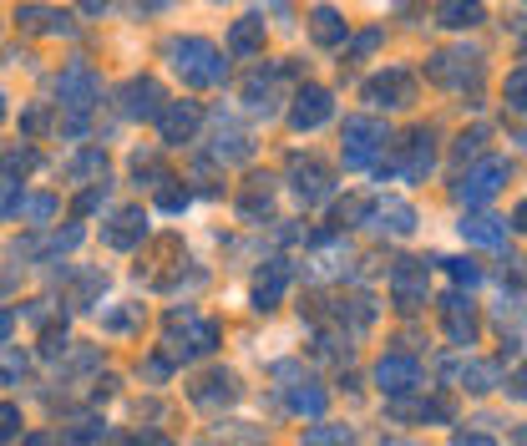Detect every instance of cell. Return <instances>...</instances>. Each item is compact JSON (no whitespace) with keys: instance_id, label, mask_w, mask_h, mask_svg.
<instances>
[{"instance_id":"obj_1","label":"cell","mask_w":527,"mask_h":446,"mask_svg":"<svg viewBox=\"0 0 527 446\" xmlns=\"http://www.w3.org/2000/svg\"><path fill=\"white\" fill-rule=\"evenodd\" d=\"M168 66L183 77V87H223L229 77V61L223 51L203 36H183V41H168Z\"/></svg>"},{"instance_id":"obj_2","label":"cell","mask_w":527,"mask_h":446,"mask_svg":"<svg viewBox=\"0 0 527 446\" xmlns=\"http://www.w3.org/2000/svg\"><path fill=\"white\" fill-rule=\"evenodd\" d=\"M218 340H223L218 320H208L198 310H173L168 315V355L173 360H203V355L218 350Z\"/></svg>"},{"instance_id":"obj_3","label":"cell","mask_w":527,"mask_h":446,"mask_svg":"<svg viewBox=\"0 0 527 446\" xmlns=\"http://www.w3.org/2000/svg\"><path fill=\"white\" fill-rule=\"evenodd\" d=\"M386 142H391V127L386 122H375V117H345V168L360 173V168H375L386 153Z\"/></svg>"},{"instance_id":"obj_4","label":"cell","mask_w":527,"mask_h":446,"mask_svg":"<svg viewBox=\"0 0 527 446\" xmlns=\"http://www.w3.org/2000/svg\"><path fill=\"white\" fill-rule=\"evenodd\" d=\"M507 178H512V163H507V158H482V163H472V168L462 173V183H457V203L482 208V203H492V198L507 188Z\"/></svg>"},{"instance_id":"obj_5","label":"cell","mask_w":527,"mask_h":446,"mask_svg":"<svg viewBox=\"0 0 527 446\" xmlns=\"http://www.w3.org/2000/svg\"><path fill=\"white\" fill-rule=\"evenodd\" d=\"M426 77L436 82V87H446V92H467V87H477L482 82V56L472 51H441V56H431L426 61Z\"/></svg>"},{"instance_id":"obj_6","label":"cell","mask_w":527,"mask_h":446,"mask_svg":"<svg viewBox=\"0 0 527 446\" xmlns=\"http://www.w3.org/2000/svg\"><path fill=\"white\" fill-rule=\"evenodd\" d=\"M365 102H370L375 112L411 107V102H416V77H411V71H401V66H391V71H381V77L365 82Z\"/></svg>"},{"instance_id":"obj_7","label":"cell","mask_w":527,"mask_h":446,"mask_svg":"<svg viewBox=\"0 0 527 446\" xmlns=\"http://www.w3.org/2000/svg\"><path fill=\"white\" fill-rule=\"evenodd\" d=\"M153 122H158L163 147H183V142L198 137V127H203V107H198V102H163V112H158Z\"/></svg>"},{"instance_id":"obj_8","label":"cell","mask_w":527,"mask_h":446,"mask_svg":"<svg viewBox=\"0 0 527 446\" xmlns=\"http://www.w3.org/2000/svg\"><path fill=\"white\" fill-rule=\"evenodd\" d=\"M335 117V97L325 92V87H315V82H305L294 92V107H289V127L294 132H315V127H325Z\"/></svg>"},{"instance_id":"obj_9","label":"cell","mask_w":527,"mask_h":446,"mask_svg":"<svg viewBox=\"0 0 527 446\" xmlns=\"http://www.w3.org/2000/svg\"><path fill=\"white\" fill-rule=\"evenodd\" d=\"M289 188H294V198L305 203V208H315V203H325V198L335 193V178H330V168H325L320 158H294Z\"/></svg>"},{"instance_id":"obj_10","label":"cell","mask_w":527,"mask_h":446,"mask_svg":"<svg viewBox=\"0 0 527 446\" xmlns=\"http://www.w3.org/2000/svg\"><path fill=\"white\" fill-rule=\"evenodd\" d=\"M56 97H61V107L66 112H87L97 97H102V82H97V71L92 66H66L61 71V82H56Z\"/></svg>"},{"instance_id":"obj_11","label":"cell","mask_w":527,"mask_h":446,"mask_svg":"<svg viewBox=\"0 0 527 446\" xmlns=\"http://www.w3.org/2000/svg\"><path fill=\"white\" fill-rule=\"evenodd\" d=\"M163 87L153 82V77H132L122 92H117V107H122V117H132V122H153L158 112H163Z\"/></svg>"},{"instance_id":"obj_12","label":"cell","mask_w":527,"mask_h":446,"mask_svg":"<svg viewBox=\"0 0 527 446\" xmlns=\"http://www.w3.org/2000/svg\"><path fill=\"white\" fill-rule=\"evenodd\" d=\"M284 77H294L289 61L274 66V71H254V77L244 82V107H249L254 117H274V112H279V82H284Z\"/></svg>"},{"instance_id":"obj_13","label":"cell","mask_w":527,"mask_h":446,"mask_svg":"<svg viewBox=\"0 0 527 446\" xmlns=\"http://www.w3.org/2000/svg\"><path fill=\"white\" fill-rule=\"evenodd\" d=\"M391 300L406 315L426 305V264L421 259H396V269H391Z\"/></svg>"},{"instance_id":"obj_14","label":"cell","mask_w":527,"mask_h":446,"mask_svg":"<svg viewBox=\"0 0 527 446\" xmlns=\"http://www.w3.org/2000/svg\"><path fill=\"white\" fill-rule=\"evenodd\" d=\"M441 325H446V340L451 345H477V305L467 300V294H446V300H441Z\"/></svg>"},{"instance_id":"obj_15","label":"cell","mask_w":527,"mask_h":446,"mask_svg":"<svg viewBox=\"0 0 527 446\" xmlns=\"http://www.w3.org/2000/svg\"><path fill=\"white\" fill-rule=\"evenodd\" d=\"M289 279H294V264H289V259H269V264L254 274V310H259V315L279 310V300H284Z\"/></svg>"},{"instance_id":"obj_16","label":"cell","mask_w":527,"mask_h":446,"mask_svg":"<svg viewBox=\"0 0 527 446\" xmlns=\"http://www.w3.org/2000/svg\"><path fill=\"white\" fill-rule=\"evenodd\" d=\"M375 386H381L386 396H411L421 386V365L411 355H381V365H375Z\"/></svg>"},{"instance_id":"obj_17","label":"cell","mask_w":527,"mask_h":446,"mask_svg":"<svg viewBox=\"0 0 527 446\" xmlns=\"http://www.w3.org/2000/svg\"><path fill=\"white\" fill-rule=\"evenodd\" d=\"M142 239H147V213L142 208H117L102 223V244L107 249H137Z\"/></svg>"},{"instance_id":"obj_18","label":"cell","mask_w":527,"mask_h":446,"mask_svg":"<svg viewBox=\"0 0 527 446\" xmlns=\"http://www.w3.org/2000/svg\"><path fill=\"white\" fill-rule=\"evenodd\" d=\"M188 396H193V406H203V411L234 406V401H239V376H234V370H208V376H203Z\"/></svg>"},{"instance_id":"obj_19","label":"cell","mask_w":527,"mask_h":446,"mask_svg":"<svg viewBox=\"0 0 527 446\" xmlns=\"http://www.w3.org/2000/svg\"><path fill=\"white\" fill-rule=\"evenodd\" d=\"M360 218H370L381 234H396V239H406L411 229H416V208L411 203H401V198H386V203H375V208H365Z\"/></svg>"},{"instance_id":"obj_20","label":"cell","mask_w":527,"mask_h":446,"mask_svg":"<svg viewBox=\"0 0 527 446\" xmlns=\"http://www.w3.org/2000/svg\"><path fill=\"white\" fill-rule=\"evenodd\" d=\"M345 36H350V26H345V16H340L335 6H315V11H310V41H315V46L335 51V46H345Z\"/></svg>"},{"instance_id":"obj_21","label":"cell","mask_w":527,"mask_h":446,"mask_svg":"<svg viewBox=\"0 0 527 446\" xmlns=\"http://www.w3.org/2000/svg\"><path fill=\"white\" fill-rule=\"evenodd\" d=\"M482 21H487L482 0H441V6H436V26H446V31H472Z\"/></svg>"},{"instance_id":"obj_22","label":"cell","mask_w":527,"mask_h":446,"mask_svg":"<svg viewBox=\"0 0 527 446\" xmlns=\"http://www.w3.org/2000/svg\"><path fill=\"white\" fill-rule=\"evenodd\" d=\"M431 163H436V147H431V132L421 127V132L406 142V163H401V178H406V183H421V178L431 173Z\"/></svg>"},{"instance_id":"obj_23","label":"cell","mask_w":527,"mask_h":446,"mask_svg":"<svg viewBox=\"0 0 527 446\" xmlns=\"http://www.w3.org/2000/svg\"><path fill=\"white\" fill-rule=\"evenodd\" d=\"M457 229H462V239H467V244H482V249H502V244H507V223H502V218H487V213L462 218Z\"/></svg>"},{"instance_id":"obj_24","label":"cell","mask_w":527,"mask_h":446,"mask_svg":"<svg viewBox=\"0 0 527 446\" xmlns=\"http://www.w3.org/2000/svg\"><path fill=\"white\" fill-rule=\"evenodd\" d=\"M16 21H21V31H41V36H77V26H71V16H61V11H46V6H26Z\"/></svg>"},{"instance_id":"obj_25","label":"cell","mask_w":527,"mask_h":446,"mask_svg":"<svg viewBox=\"0 0 527 446\" xmlns=\"http://www.w3.org/2000/svg\"><path fill=\"white\" fill-rule=\"evenodd\" d=\"M229 51L234 56H259L264 51V21L259 16H239L229 26Z\"/></svg>"},{"instance_id":"obj_26","label":"cell","mask_w":527,"mask_h":446,"mask_svg":"<svg viewBox=\"0 0 527 446\" xmlns=\"http://www.w3.org/2000/svg\"><path fill=\"white\" fill-rule=\"evenodd\" d=\"M269 208H274V178H254L244 188V198H239V218L259 223V218H269Z\"/></svg>"},{"instance_id":"obj_27","label":"cell","mask_w":527,"mask_h":446,"mask_svg":"<svg viewBox=\"0 0 527 446\" xmlns=\"http://www.w3.org/2000/svg\"><path fill=\"white\" fill-rule=\"evenodd\" d=\"M102 173H107V153H102V147H87V153H77V158H71V168H66L71 183H92Z\"/></svg>"},{"instance_id":"obj_28","label":"cell","mask_w":527,"mask_h":446,"mask_svg":"<svg viewBox=\"0 0 527 446\" xmlns=\"http://www.w3.org/2000/svg\"><path fill=\"white\" fill-rule=\"evenodd\" d=\"M492 386H497V365H492V360H467V365H462V391L487 396Z\"/></svg>"},{"instance_id":"obj_29","label":"cell","mask_w":527,"mask_h":446,"mask_svg":"<svg viewBox=\"0 0 527 446\" xmlns=\"http://www.w3.org/2000/svg\"><path fill=\"white\" fill-rule=\"evenodd\" d=\"M289 411H299V416H325V391L320 386H294L289 391Z\"/></svg>"},{"instance_id":"obj_30","label":"cell","mask_w":527,"mask_h":446,"mask_svg":"<svg viewBox=\"0 0 527 446\" xmlns=\"http://www.w3.org/2000/svg\"><path fill=\"white\" fill-rule=\"evenodd\" d=\"M102 294H107V274L87 269L82 284H77V294H71V305H77V310H92V300H102Z\"/></svg>"},{"instance_id":"obj_31","label":"cell","mask_w":527,"mask_h":446,"mask_svg":"<svg viewBox=\"0 0 527 446\" xmlns=\"http://www.w3.org/2000/svg\"><path fill=\"white\" fill-rule=\"evenodd\" d=\"M102 330H112V335H132V330H142V305H127V310L102 315Z\"/></svg>"},{"instance_id":"obj_32","label":"cell","mask_w":527,"mask_h":446,"mask_svg":"<svg viewBox=\"0 0 527 446\" xmlns=\"http://www.w3.org/2000/svg\"><path fill=\"white\" fill-rule=\"evenodd\" d=\"M436 264H446V274L457 279V284H467V289L482 284V264H472V259H436Z\"/></svg>"},{"instance_id":"obj_33","label":"cell","mask_w":527,"mask_h":446,"mask_svg":"<svg viewBox=\"0 0 527 446\" xmlns=\"http://www.w3.org/2000/svg\"><path fill=\"white\" fill-rule=\"evenodd\" d=\"M16 213H21V218H31L36 229H41V223L56 213V198H51V193H41V198H21V208H16Z\"/></svg>"},{"instance_id":"obj_34","label":"cell","mask_w":527,"mask_h":446,"mask_svg":"<svg viewBox=\"0 0 527 446\" xmlns=\"http://www.w3.org/2000/svg\"><path fill=\"white\" fill-rule=\"evenodd\" d=\"M381 36H386L381 26H370V31H360V36L350 41V51H345V61H365V56H370L375 46H381Z\"/></svg>"},{"instance_id":"obj_35","label":"cell","mask_w":527,"mask_h":446,"mask_svg":"<svg viewBox=\"0 0 527 446\" xmlns=\"http://www.w3.org/2000/svg\"><path fill=\"white\" fill-rule=\"evenodd\" d=\"M21 406H11V401H0V441H16L21 436Z\"/></svg>"},{"instance_id":"obj_36","label":"cell","mask_w":527,"mask_h":446,"mask_svg":"<svg viewBox=\"0 0 527 446\" xmlns=\"http://www.w3.org/2000/svg\"><path fill=\"white\" fill-rule=\"evenodd\" d=\"M168 376H173V355H147L142 360V381H158L163 386Z\"/></svg>"},{"instance_id":"obj_37","label":"cell","mask_w":527,"mask_h":446,"mask_svg":"<svg viewBox=\"0 0 527 446\" xmlns=\"http://www.w3.org/2000/svg\"><path fill=\"white\" fill-rule=\"evenodd\" d=\"M41 158L31 153V147H21V153H11V158H0V173H31Z\"/></svg>"},{"instance_id":"obj_38","label":"cell","mask_w":527,"mask_h":446,"mask_svg":"<svg viewBox=\"0 0 527 446\" xmlns=\"http://www.w3.org/2000/svg\"><path fill=\"white\" fill-rule=\"evenodd\" d=\"M522 92H527V71L512 66V77H507V107L512 112H522Z\"/></svg>"},{"instance_id":"obj_39","label":"cell","mask_w":527,"mask_h":446,"mask_svg":"<svg viewBox=\"0 0 527 446\" xmlns=\"http://www.w3.org/2000/svg\"><path fill=\"white\" fill-rule=\"evenodd\" d=\"M16 208H21V183L6 178V183H0V218H11Z\"/></svg>"},{"instance_id":"obj_40","label":"cell","mask_w":527,"mask_h":446,"mask_svg":"<svg viewBox=\"0 0 527 446\" xmlns=\"http://www.w3.org/2000/svg\"><path fill=\"white\" fill-rule=\"evenodd\" d=\"M188 203H193L188 188H183V193H178V188H163V193H158V208H163V213H183Z\"/></svg>"},{"instance_id":"obj_41","label":"cell","mask_w":527,"mask_h":446,"mask_svg":"<svg viewBox=\"0 0 527 446\" xmlns=\"http://www.w3.org/2000/svg\"><path fill=\"white\" fill-rule=\"evenodd\" d=\"M102 436H112L102 421H82V426H71V431H66V441H102Z\"/></svg>"},{"instance_id":"obj_42","label":"cell","mask_w":527,"mask_h":446,"mask_svg":"<svg viewBox=\"0 0 527 446\" xmlns=\"http://www.w3.org/2000/svg\"><path fill=\"white\" fill-rule=\"evenodd\" d=\"M102 203H107V183H92V188L77 198V213H97Z\"/></svg>"},{"instance_id":"obj_43","label":"cell","mask_w":527,"mask_h":446,"mask_svg":"<svg viewBox=\"0 0 527 446\" xmlns=\"http://www.w3.org/2000/svg\"><path fill=\"white\" fill-rule=\"evenodd\" d=\"M305 441H350V426H305Z\"/></svg>"},{"instance_id":"obj_44","label":"cell","mask_w":527,"mask_h":446,"mask_svg":"<svg viewBox=\"0 0 527 446\" xmlns=\"http://www.w3.org/2000/svg\"><path fill=\"white\" fill-rule=\"evenodd\" d=\"M66 345H71V340H66V330H46L41 355H46V360H56V355H66Z\"/></svg>"},{"instance_id":"obj_45","label":"cell","mask_w":527,"mask_h":446,"mask_svg":"<svg viewBox=\"0 0 527 446\" xmlns=\"http://www.w3.org/2000/svg\"><path fill=\"white\" fill-rule=\"evenodd\" d=\"M416 416L421 421H451V406L446 401H426V406H416Z\"/></svg>"},{"instance_id":"obj_46","label":"cell","mask_w":527,"mask_h":446,"mask_svg":"<svg viewBox=\"0 0 527 446\" xmlns=\"http://www.w3.org/2000/svg\"><path fill=\"white\" fill-rule=\"evenodd\" d=\"M21 127H26V132H46V107H31V112L21 117Z\"/></svg>"},{"instance_id":"obj_47","label":"cell","mask_w":527,"mask_h":446,"mask_svg":"<svg viewBox=\"0 0 527 446\" xmlns=\"http://www.w3.org/2000/svg\"><path fill=\"white\" fill-rule=\"evenodd\" d=\"M11 330H16V310L0 305V340H11Z\"/></svg>"},{"instance_id":"obj_48","label":"cell","mask_w":527,"mask_h":446,"mask_svg":"<svg viewBox=\"0 0 527 446\" xmlns=\"http://www.w3.org/2000/svg\"><path fill=\"white\" fill-rule=\"evenodd\" d=\"M82 11L87 16H102V11H112V0H82Z\"/></svg>"},{"instance_id":"obj_49","label":"cell","mask_w":527,"mask_h":446,"mask_svg":"<svg viewBox=\"0 0 527 446\" xmlns=\"http://www.w3.org/2000/svg\"><path fill=\"white\" fill-rule=\"evenodd\" d=\"M137 6H142V11H168L173 0H137Z\"/></svg>"},{"instance_id":"obj_50","label":"cell","mask_w":527,"mask_h":446,"mask_svg":"<svg viewBox=\"0 0 527 446\" xmlns=\"http://www.w3.org/2000/svg\"><path fill=\"white\" fill-rule=\"evenodd\" d=\"M0 122H6V92H0Z\"/></svg>"}]
</instances>
